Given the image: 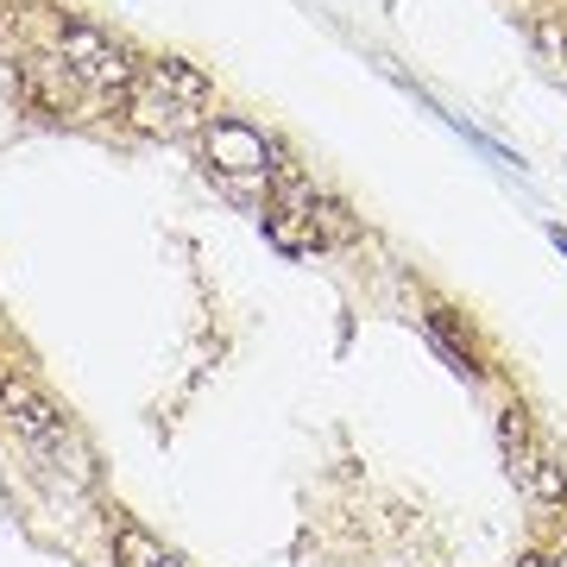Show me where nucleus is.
Listing matches in <instances>:
<instances>
[{"mask_svg": "<svg viewBox=\"0 0 567 567\" xmlns=\"http://www.w3.org/2000/svg\"><path fill=\"white\" fill-rule=\"evenodd\" d=\"M0 423L13 429L39 461H70L76 486H89V454H82L70 416H63V410L51 404L32 379H25L20 365H7V360H0Z\"/></svg>", "mask_w": 567, "mask_h": 567, "instance_id": "nucleus-1", "label": "nucleus"}, {"mask_svg": "<svg viewBox=\"0 0 567 567\" xmlns=\"http://www.w3.org/2000/svg\"><path fill=\"white\" fill-rule=\"evenodd\" d=\"M498 442H505V466H511V480H517L524 498H536V505H567V461L555 454L548 435H536V423L517 404L498 410Z\"/></svg>", "mask_w": 567, "mask_h": 567, "instance_id": "nucleus-2", "label": "nucleus"}, {"mask_svg": "<svg viewBox=\"0 0 567 567\" xmlns=\"http://www.w3.org/2000/svg\"><path fill=\"white\" fill-rule=\"evenodd\" d=\"M58 58H63V70L76 82H89V89H133L140 82V63L126 58V44L114 39V32H102V25H89V20H63L58 25Z\"/></svg>", "mask_w": 567, "mask_h": 567, "instance_id": "nucleus-3", "label": "nucleus"}, {"mask_svg": "<svg viewBox=\"0 0 567 567\" xmlns=\"http://www.w3.org/2000/svg\"><path fill=\"white\" fill-rule=\"evenodd\" d=\"M208 171H221L234 189H252V183H271V145L252 133V126L240 121H221L215 133H208Z\"/></svg>", "mask_w": 567, "mask_h": 567, "instance_id": "nucleus-4", "label": "nucleus"}, {"mask_svg": "<svg viewBox=\"0 0 567 567\" xmlns=\"http://www.w3.org/2000/svg\"><path fill=\"white\" fill-rule=\"evenodd\" d=\"M126 121L140 126V133H158V140H183V133H196L208 114L183 107L177 95H164L158 82H145V76H140L133 89H126Z\"/></svg>", "mask_w": 567, "mask_h": 567, "instance_id": "nucleus-5", "label": "nucleus"}, {"mask_svg": "<svg viewBox=\"0 0 567 567\" xmlns=\"http://www.w3.org/2000/svg\"><path fill=\"white\" fill-rule=\"evenodd\" d=\"M140 76H145V82H158L164 95H177V102H183V107H196V114H208V107H215V82H208L196 63H183V58L145 63Z\"/></svg>", "mask_w": 567, "mask_h": 567, "instance_id": "nucleus-6", "label": "nucleus"}, {"mask_svg": "<svg viewBox=\"0 0 567 567\" xmlns=\"http://www.w3.org/2000/svg\"><path fill=\"white\" fill-rule=\"evenodd\" d=\"M107 543H114V567H183L177 555H171L145 524H133V517H114V524H107Z\"/></svg>", "mask_w": 567, "mask_h": 567, "instance_id": "nucleus-7", "label": "nucleus"}, {"mask_svg": "<svg viewBox=\"0 0 567 567\" xmlns=\"http://www.w3.org/2000/svg\"><path fill=\"white\" fill-rule=\"evenodd\" d=\"M70 70H63V58L51 63V58H32L25 63V102L32 107H51V114H58V107H70Z\"/></svg>", "mask_w": 567, "mask_h": 567, "instance_id": "nucleus-8", "label": "nucleus"}, {"mask_svg": "<svg viewBox=\"0 0 567 567\" xmlns=\"http://www.w3.org/2000/svg\"><path fill=\"white\" fill-rule=\"evenodd\" d=\"M429 341H435V353H442L454 372H466V379H480V360H473V347L454 341V328H447V309H429Z\"/></svg>", "mask_w": 567, "mask_h": 567, "instance_id": "nucleus-9", "label": "nucleus"}, {"mask_svg": "<svg viewBox=\"0 0 567 567\" xmlns=\"http://www.w3.org/2000/svg\"><path fill=\"white\" fill-rule=\"evenodd\" d=\"M529 44H536L555 70H567V20H555V13H529Z\"/></svg>", "mask_w": 567, "mask_h": 567, "instance_id": "nucleus-10", "label": "nucleus"}, {"mask_svg": "<svg viewBox=\"0 0 567 567\" xmlns=\"http://www.w3.org/2000/svg\"><path fill=\"white\" fill-rule=\"evenodd\" d=\"M548 567H567V529H561V543H555V555H548Z\"/></svg>", "mask_w": 567, "mask_h": 567, "instance_id": "nucleus-11", "label": "nucleus"}, {"mask_svg": "<svg viewBox=\"0 0 567 567\" xmlns=\"http://www.w3.org/2000/svg\"><path fill=\"white\" fill-rule=\"evenodd\" d=\"M548 240L561 246V259H567V227H548Z\"/></svg>", "mask_w": 567, "mask_h": 567, "instance_id": "nucleus-12", "label": "nucleus"}, {"mask_svg": "<svg viewBox=\"0 0 567 567\" xmlns=\"http://www.w3.org/2000/svg\"><path fill=\"white\" fill-rule=\"evenodd\" d=\"M524 567H548V561H536V555H529V561H524Z\"/></svg>", "mask_w": 567, "mask_h": 567, "instance_id": "nucleus-13", "label": "nucleus"}]
</instances>
